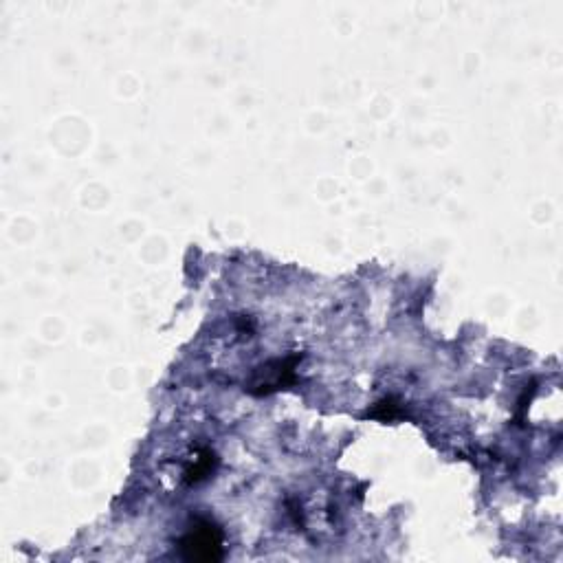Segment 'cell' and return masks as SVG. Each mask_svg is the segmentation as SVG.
Segmentation results:
<instances>
[{"label":"cell","instance_id":"obj_1","mask_svg":"<svg viewBox=\"0 0 563 563\" xmlns=\"http://www.w3.org/2000/svg\"><path fill=\"white\" fill-rule=\"evenodd\" d=\"M181 548L187 559L214 561L223 555V535H220L214 524H196L192 531L183 537Z\"/></svg>","mask_w":563,"mask_h":563}]
</instances>
